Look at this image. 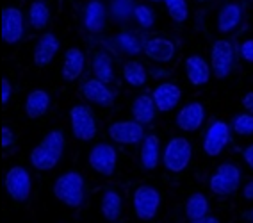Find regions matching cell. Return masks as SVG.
<instances>
[{
  "mask_svg": "<svg viewBox=\"0 0 253 223\" xmlns=\"http://www.w3.org/2000/svg\"><path fill=\"white\" fill-rule=\"evenodd\" d=\"M148 2H152V4H159V2H164V0H148Z\"/></svg>",
  "mask_w": 253,
  "mask_h": 223,
  "instance_id": "obj_44",
  "label": "cell"
},
{
  "mask_svg": "<svg viewBox=\"0 0 253 223\" xmlns=\"http://www.w3.org/2000/svg\"><path fill=\"white\" fill-rule=\"evenodd\" d=\"M250 222L253 223V209H252V213H250Z\"/></svg>",
  "mask_w": 253,
  "mask_h": 223,
  "instance_id": "obj_45",
  "label": "cell"
},
{
  "mask_svg": "<svg viewBox=\"0 0 253 223\" xmlns=\"http://www.w3.org/2000/svg\"><path fill=\"white\" fill-rule=\"evenodd\" d=\"M195 2H198V4H207V2H211V0H195Z\"/></svg>",
  "mask_w": 253,
  "mask_h": 223,
  "instance_id": "obj_43",
  "label": "cell"
},
{
  "mask_svg": "<svg viewBox=\"0 0 253 223\" xmlns=\"http://www.w3.org/2000/svg\"><path fill=\"white\" fill-rule=\"evenodd\" d=\"M241 104H243L244 111H248V113L253 114V91H248L246 95L243 96V100H241Z\"/></svg>",
  "mask_w": 253,
  "mask_h": 223,
  "instance_id": "obj_39",
  "label": "cell"
},
{
  "mask_svg": "<svg viewBox=\"0 0 253 223\" xmlns=\"http://www.w3.org/2000/svg\"><path fill=\"white\" fill-rule=\"evenodd\" d=\"M184 70L185 77L193 86H205L211 77H212V68L205 57L198 54H193L189 57H185L184 61Z\"/></svg>",
  "mask_w": 253,
  "mask_h": 223,
  "instance_id": "obj_19",
  "label": "cell"
},
{
  "mask_svg": "<svg viewBox=\"0 0 253 223\" xmlns=\"http://www.w3.org/2000/svg\"><path fill=\"white\" fill-rule=\"evenodd\" d=\"M91 70H93V75L100 81L111 82L114 81V66H113V57L109 55L107 50H96L93 54V59H91Z\"/></svg>",
  "mask_w": 253,
  "mask_h": 223,
  "instance_id": "obj_28",
  "label": "cell"
},
{
  "mask_svg": "<svg viewBox=\"0 0 253 223\" xmlns=\"http://www.w3.org/2000/svg\"><path fill=\"white\" fill-rule=\"evenodd\" d=\"M109 137L118 145H139L146 137L145 125L136 120H120L113 122L107 129Z\"/></svg>",
  "mask_w": 253,
  "mask_h": 223,
  "instance_id": "obj_11",
  "label": "cell"
},
{
  "mask_svg": "<svg viewBox=\"0 0 253 223\" xmlns=\"http://www.w3.org/2000/svg\"><path fill=\"white\" fill-rule=\"evenodd\" d=\"M152 96H154V102L157 105V109L161 113H169L180 104L182 98V89L173 82H161L154 88L152 91Z\"/></svg>",
  "mask_w": 253,
  "mask_h": 223,
  "instance_id": "obj_20",
  "label": "cell"
},
{
  "mask_svg": "<svg viewBox=\"0 0 253 223\" xmlns=\"http://www.w3.org/2000/svg\"><path fill=\"white\" fill-rule=\"evenodd\" d=\"M237 52L244 64L253 66V38H244L237 46Z\"/></svg>",
  "mask_w": 253,
  "mask_h": 223,
  "instance_id": "obj_35",
  "label": "cell"
},
{
  "mask_svg": "<svg viewBox=\"0 0 253 223\" xmlns=\"http://www.w3.org/2000/svg\"><path fill=\"white\" fill-rule=\"evenodd\" d=\"M139 161L143 170H155L159 166V161H161V139H159L157 134H148V136L143 139L141 143V150H139Z\"/></svg>",
  "mask_w": 253,
  "mask_h": 223,
  "instance_id": "obj_24",
  "label": "cell"
},
{
  "mask_svg": "<svg viewBox=\"0 0 253 223\" xmlns=\"http://www.w3.org/2000/svg\"><path fill=\"white\" fill-rule=\"evenodd\" d=\"M50 98L48 91L45 89H32L25 98V114L29 120H38L43 118L50 109Z\"/></svg>",
  "mask_w": 253,
  "mask_h": 223,
  "instance_id": "obj_25",
  "label": "cell"
},
{
  "mask_svg": "<svg viewBox=\"0 0 253 223\" xmlns=\"http://www.w3.org/2000/svg\"><path fill=\"white\" fill-rule=\"evenodd\" d=\"M66 148V137L61 129H52L34 148H32L29 161L38 172H50L63 159Z\"/></svg>",
  "mask_w": 253,
  "mask_h": 223,
  "instance_id": "obj_1",
  "label": "cell"
},
{
  "mask_svg": "<svg viewBox=\"0 0 253 223\" xmlns=\"http://www.w3.org/2000/svg\"><path fill=\"white\" fill-rule=\"evenodd\" d=\"M164 7H166L169 18L173 20V23H185L189 20V5H187V0H164L163 2Z\"/></svg>",
  "mask_w": 253,
  "mask_h": 223,
  "instance_id": "obj_32",
  "label": "cell"
},
{
  "mask_svg": "<svg viewBox=\"0 0 253 223\" xmlns=\"http://www.w3.org/2000/svg\"><path fill=\"white\" fill-rule=\"evenodd\" d=\"M189 223H221V222H219V218L212 216V214H207V216H204V218L195 220V222H189Z\"/></svg>",
  "mask_w": 253,
  "mask_h": 223,
  "instance_id": "obj_41",
  "label": "cell"
},
{
  "mask_svg": "<svg viewBox=\"0 0 253 223\" xmlns=\"http://www.w3.org/2000/svg\"><path fill=\"white\" fill-rule=\"evenodd\" d=\"M25 36V16L14 5L2 9V40L7 45H16Z\"/></svg>",
  "mask_w": 253,
  "mask_h": 223,
  "instance_id": "obj_13",
  "label": "cell"
},
{
  "mask_svg": "<svg viewBox=\"0 0 253 223\" xmlns=\"http://www.w3.org/2000/svg\"><path fill=\"white\" fill-rule=\"evenodd\" d=\"M150 75L155 79H166V77H169V72H168V70H152Z\"/></svg>",
  "mask_w": 253,
  "mask_h": 223,
  "instance_id": "obj_42",
  "label": "cell"
},
{
  "mask_svg": "<svg viewBox=\"0 0 253 223\" xmlns=\"http://www.w3.org/2000/svg\"><path fill=\"white\" fill-rule=\"evenodd\" d=\"M86 68V55L79 46H70L63 55V75L64 82H75L81 79Z\"/></svg>",
  "mask_w": 253,
  "mask_h": 223,
  "instance_id": "obj_21",
  "label": "cell"
},
{
  "mask_svg": "<svg viewBox=\"0 0 253 223\" xmlns=\"http://www.w3.org/2000/svg\"><path fill=\"white\" fill-rule=\"evenodd\" d=\"M113 46L118 52H122L125 55H137V54H143L145 40H141L136 32L122 31L118 36L113 38Z\"/></svg>",
  "mask_w": 253,
  "mask_h": 223,
  "instance_id": "obj_26",
  "label": "cell"
},
{
  "mask_svg": "<svg viewBox=\"0 0 253 223\" xmlns=\"http://www.w3.org/2000/svg\"><path fill=\"white\" fill-rule=\"evenodd\" d=\"M82 23L91 34H98L107 25V7L102 0H87L82 7Z\"/></svg>",
  "mask_w": 253,
  "mask_h": 223,
  "instance_id": "obj_18",
  "label": "cell"
},
{
  "mask_svg": "<svg viewBox=\"0 0 253 223\" xmlns=\"http://www.w3.org/2000/svg\"><path fill=\"white\" fill-rule=\"evenodd\" d=\"M122 75L125 82L132 88H143L148 81L150 72L139 61H126L122 68Z\"/></svg>",
  "mask_w": 253,
  "mask_h": 223,
  "instance_id": "obj_29",
  "label": "cell"
},
{
  "mask_svg": "<svg viewBox=\"0 0 253 223\" xmlns=\"http://www.w3.org/2000/svg\"><path fill=\"white\" fill-rule=\"evenodd\" d=\"M143 54L146 55V59H150L155 64H168L175 59L176 45H175V41L169 40V38L154 36V38L145 40Z\"/></svg>",
  "mask_w": 253,
  "mask_h": 223,
  "instance_id": "obj_15",
  "label": "cell"
},
{
  "mask_svg": "<svg viewBox=\"0 0 253 223\" xmlns=\"http://www.w3.org/2000/svg\"><path fill=\"white\" fill-rule=\"evenodd\" d=\"M14 143H16V136H14L13 129L4 125V127H2V148L7 150V148L14 146Z\"/></svg>",
  "mask_w": 253,
  "mask_h": 223,
  "instance_id": "obj_36",
  "label": "cell"
},
{
  "mask_svg": "<svg viewBox=\"0 0 253 223\" xmlns=\"http://www.w3.org/2000/svg\"><path fill=\"white\" fill-rule=\"evenodd\" d=\"M100 213H102V216L109 223H116L123 214L122 193L118 191V189H114V187H107L102 193V198H100Z\"/></svg>",
  "mask_w": 253,
  "mask_h": 223,
  "instance_id": "obj_22",
  "label": "cell"
},
{
  "mask_svg": "<svg viewBox=\"0 0 253 223\" xmlns=\"http://www.w3.org/2000/svg\"><path fill=\"white\" fill-rule=\"evenodd\" d=\"M161 202H163V196H161L157 187L148 186V184L139 186L132 196L134 214L141 222H150L157 216L159 209H161Z\"/></svg>",
  "mask_w": 253,
  "mask_h": 223,
  "instance_id": "obj_7",
  "label": "cell"
},
{
  "mask_svg": "<svg viewBox=\"0 0 253 223\" xmlns=\"http://www.w3.org/2000/svg\"><path fill=\"white\" fill-rule=\"evenodd\" d=\"M59 48H61V40L55 36L54 32H43L40 38H38L36 48H34V55H32V61L38 68H46L54 57L57 55Z\"/></svg>",
  "mask_w": 253,
  "mask_h": 223,
  "instance_id": "obj_17",
  "label": "cell"
},
{
  "mask_svg": "<svg viewBox=\"0 0 253 223\" xmlns=\"http://www.w3.org/2000/svg\"><path fill=\"white\" fill-rule=\"evenodd\" d=\"M70 127L75 139L82 143L93 141L98 134V125H96V116L87 104H75L68 113Z\"/></svg>",
  "mask_w": 253,
  "mask_h": 223,
  "instance_id": "obj_3",
  "label": "cell"
},
{
  "mask_svg": "<svg viewBox=\"0 0 253 223\" xmlns=\"http://www.w3.org/2000/svg\"><path fill=\"white\" fill-rule=\"evenodd\" d=\"M54 196L70 209H77L84 202V177L79 172H64L54 182Z\"/></svg>",
  "mask_w": 253,
  "mask_h": 223,
  "instance_id": "obj_2",
  "label": "cell"
},
{
  "mask_svg": "<svg viewBox=\"0 0 253 223\" xmlns=\"http://www.w3.org/2000/svg\"><path fill=\"white\" fill-rule=\"evenodd\" d=\"M132 18L136 20L137 25H139L141 29H145V31H150V29L155 25V13H154V9L146 4H137Z\"/></svg>",
  "mask_w": 253,
  "mask_h": 223,
  "instance_id": "obj_33",
  "label": "cell"
},
{
  "mask_svg": "<svg viewBox=\"0 0 253 223\" xmlns=\"http://www.w3.org/2000/svg\"><path fill=\"white\" fill-rule=\"evenodd\" d=\"M207 111L202 102H187L176 114V127L184 132H196L204 127Z\"/></svg>",
  "mask_w": 253,
  "mask_h": 223,
  "instance_id": "obj_16",
  "label": "cell"
},
{
  "mask_svg": "<svg viewBox=\"0 0 253 223\" xmlns=\"http://www.w3.org/2000/svg\"><path fill=\"white\" fill-rule=\"evenodd\" d=\"M136 5V0H111L109 2V13L116 22H128L134 16Z\"/></svg>",
  "mask_w": 253,
  "mask_h": 223,
  "instance_id": "obj_31",
  "label": "cell"
},
{
  "mask_svg": "<svg viewBox=\"0 0 253 223\" xmlns=\"http://www.w3.org/2000/svg\"><path fill=\"white\" fill-rule=\"evenodd\" d=\"M232 131L237 134V136H252L253 134V114L244 111L239 113L232 122Z\"/></svg>",
  "mask_w": 253,
  "mask_h": 223,
  "instance_id": "obj_34",
  "label": "cell"
},
{
  "mask_svg": "<svg viewBox=\"0 0 253 223\" xmlns=\"http://www.w3.org/2000/svg\"><path fill=\"white\" fill-rule=\"evenodd\" d=\"M5 191L13 202H25L32 193V177L27 168H23L20 164L11 166L5 173L4 178Z\"/></svg>",
  "mask_w": 253,
  "mask_h": 223,
  "instance_id": "obj_8",
  "label": "cell"
},
{
  "mask_svg": "<svg viewBox=\"0 0 253 223\" xmlns=\"http://www.w3.org/2000/svg\"><path fill=\"white\" fill-rule=\"evenodd\" d=\"M91 170L102 177H111L118 166V150L109 143H96L87 157Z\"/></svg>",
  "mask_w": 253,
  "mask_h": 223,
  "instance_id": "obj_10",
  "label": "cell"
},
{
  "mask_svg": "<svg viewBox=\"0 0 253 223\" xmlns=\"http://www.w3.org/2000/svg\"><path fill=\"white\" fill-rule=\"evenodd\" d=\"M50 7L45 0H34L27 9V20L34 31H46V27L50 25Z\"/></svg>",
  "mask_w": 253,
  "mask_h": 223,
  "instance_id": "obj_27",
  "label": "cell"
},
{
  "mask_svg": "<svg viewBox=\"0 0 253 223\" xmlns=\"http://www.w3.org/2000/svg\"><path fill=\"white\" fill-rule=\"evenodd\" d=\"M241 187V170L234 163H221L209 178V189L216 196H230Z\"/></svg>",
  "mask_w": 253,
  "mask_h": 223,
  "instance_id": "obj_6",
  "label": "cell"
},
{
  "mask_svg": "<svg viewBox=\"0 0 253 223\" xmlns=\"http://www.w3.org/2000/svg\"><path fill=\"white\" fill-rule=\"evenodd\" d=\"M193 159V145L187 137H171L163 152V164L168 172L182 173Z\"/></svg>",
  "mask_w": 253,
  "mask_h": 223,
  "instance_id": "obj_5",
  "label": "cell"
},
{
  "mask_svg": "<svg viewBox=\"0 0 253 223\" xmlns=\"http://www.w3.org/2000/svg\"><path fill=\"white\" fill-rule=\"evenodd\" d=\"M243 159L248 164V168L253 172V143H250L246 148H243Z\"/></svg>",
  "mask_w": 253,
  "mask_h": 223,
  "instance_id": "obj_38",
  "label": "cell"
},
{
  "mask_svg": "<svg viewBox=\"0 0 253 223\" xmlns=\"http://www.w3.org/2000/svg\"><path fill=\"white\" fill-rule=\"evenodd\" d=\"M13 95V86H11L9 79H2V104L7 105Z\"/></svg>",
  "mask_w": 253,
  "mask_h": 223,
  "instance_id": "obj_37",
  "label": "cell"
},
{
  "mask_svg": "<svg viewBox=\"0 0 253 223\" xmlns=\"http://www.w3.org/2000/svg\"><path fill=\"white\" fill-rule=\"evenodd\" d=\"M228 141H230V125L225 120H214L205 131L202 148L207 157H219Z\"/></svg>",
  "mask_w": 253,
  "mask_h": 223,
  "instance_id": "obj_9",
  "label": "cell"
},
{
  "mask_svg": "<svg viewBox=\"0 0 253 223\" xmlns=\"http://www.w3.org/2000/svg\"><path fill=\"white\" fill-rule=\"evenodd\" d=\"M235 45L226 38H219L211 46V68H212V77L216 79H226L234 72L235 61H237Z\"/></svg>",
  "mask_w": 253,
  "mask_h": 223,
  "instance_id": "obj_4",
  "label": "cell"
},
{
  "mask_svg": "<svg viewBox=\"0 0 253 223\" xmlns=\"http://www.w3.org/2000/svg\"><path fill=\"white\" fill-rule=\"evenodd\" d=\"M217 31L221 34H234L244 25V9L235 0H226L217 11Z\"/></svg>",
  "mask_w": 253,
  "mask_h": 223,
  "instance_id": "obj_14",
  "label": "cell"
},
{
  "mask_svg": "<svg viewBox=\"0 0 253 223\" xmlns=\"http://www.w3.org/2000/svg\"><path fill=\"white\" fill-rule=\"evenodd\" d=\"M243 198H244V200L253 202V178L250 180V182L244 184V187H243Z\"/></svg>",
  "mask_w": 253,
  "mask_h": 223,
  "instance_id": "obj_40",
  "label": "cell"
},
{
  "mask_svg": "<svg viewBox=\"0 0 253 223\" xmlns=\"http://www.w3.org/2000/svg\"><path fill=\"white\" fill-rule=\"evenodd\" d=\"M209 214V198L204 193H193L185 200V216L189 222H195Z\"/></svg>",
  "mask_w": 253,
  "mask_h": 223,
  "instance_id": "obj_30",
  "label": "cell"
},
{
  "mask_svg": "<svg viewBox=\"0 0 253 223\" xmlns=\"http://www.w3.org/2000/svg\"><path fill=\"white\" fill-rule=\"evenodd\" d=\"M130 113H132V118L136 120V122L143 123V125H150V123H154L159 109L154 102V96L143 93V95H137L132 100Z\"/></svg>",
  "mask_w": 253,
  "mask_h": 223,
  "instance_id": "obj_23",
  "label": "cell"
},
{
  "mask_svg": "<svg viewBox=\"0 0 253 223\" xmlns=\"http://www.w3.org/2000/svg\"><path fill=\"white\" fill-rule=\"evenodd\" d=\"M244 223H252V222H244Z\"/></svg>",
  "mask_w": 253,
  "mask_h": 223,
  "instance_id": "obj_46",
  "label": "cell"
},
{
  "mask_svg": "<svg viewBox=\"0 0 253 223\" xmlns=\"http://www.w3.org/2000/svg\"><path fill=\"white\" fill-rule=\"evenodd\" d=\"M79 93L87 104L98 105V107H113L114 100H116V95L114 91L109 88L107 82L100 81L96 77H91L87 81H84L79 88Z\"/></svg>",
  "mask_w": 253,
  "mask_h": 223,
  "instance_id": "obj_12",
  "label": "cell"
}]
</instances>
